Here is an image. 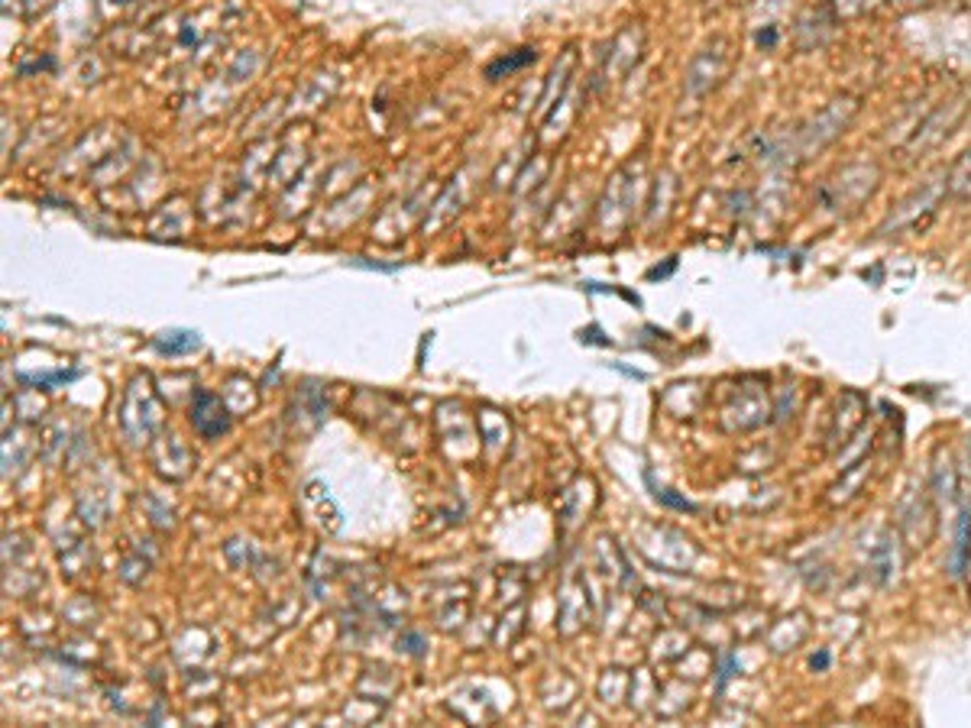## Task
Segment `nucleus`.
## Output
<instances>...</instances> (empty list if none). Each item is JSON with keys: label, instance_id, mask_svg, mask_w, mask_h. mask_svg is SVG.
Masks as SVG:
<instances>
[{"label": "nucleus", "instance_id": "obj_1", "mask_svg": "<svg viewBox=\"0 0 971 728\" xmlns=\"http://www.w3.org/2000/svg\"><path fill=\"white\" fill-rule=\"evenodd\" d=\"M858 98L851 95H843V98H833L826 108H820L813 118H807L803 123L794 126L790 133V143H787V156H794L797 162L823 152L826 146H833L846 129L851 126V121L858 118Z\"/></svg>", "mask_w": 971, "mask_h": 728}, {"label": "nucleus", "instance_id": "obj_2", "mask_svg": "<svg viewBox=\"0 0 971 728\" xmlns=\"http://www.w3.org/2000/svg\"><path fill=\"white\" fill-rule=\"evenodd\" d=\"M877 188H881V165L858 159V162L843 165L833 178L823 182L820 205L833 214H855L864 201L874 198Z\"/></svg>", "mask_w": 971, "mask_h": 728}, {"label": "nucleus", "instance_id": "obj_3", "mask_svg": "<svg viewBox=\"0 0 971 728\" xmlns=\"http://www.w3.org/2000/svg\"><path fill=\"white\" fill-rule=\"evenodd\" d=\"M969 111H971V91H959L956 98L936 104L923 121L917 123V129H913L910 139L904 143L907 159H923L926 152L939 149V146L959 129V123L969 118Z\"/></svg>", "mask_w": 971, "mask_h": 728}, {"label": "nucleus", "instance_id": "obj_4", "mask_svg": "<svg viewBox=\"0 0 971 728\" xmlns=\"http://www.w3.org/2000/svg\"><path fill=\"white\" fill-rule=\"evenodd\" d=\"M949 195V188H946V175L943 178H933V182H926V185H920V188H913L887 218H884V224L877 227V234L881 237H894V234H904V231H913V227H920V221L923 218H930V214H936V208H939V201Z\"/></svg>", "mask_w": 971, "mask_h": 728}, {"label": "nucleus", "instance_id": "obj_5", "mask_svg": "<svg viewBox=\"0 0 971 728\" xmlns=\"http://www.w3.org/2000/svg\"><path fill=\"white\" fill-rule=\"evenodd\" d=\"M836 26H839V20H836V13H833L829 3H823V7H810V10H803V13L797 16V23H794V46H797L800 52L823 49V46L833 39Z\"/></svg>", "mask_w": 971, "mask_h": 728}, {"label": "nucleus", "instance_id": "obj_6", "mask_svg": "<svg viewBox=\"0 0 971 728\" xmlns=\"http://www.w3.org/2000/svg\"><path fill=\"white\" fill-rule=\"evenodd\" d=\"M738 395H741V405L735 402L728 408V415L735 418L728 424L732 431H751V428H758V424H764L771 418V398H767V388L761 382H751V385L738 388Z\"/></svg>", "mask_w": 971, "mask_h": 728}, {"label": "nucleus", "instance_id": "obj_7", "mask_svg": "<svg viewBox=\"0 0 971 728\" xmlns=\"http://www.w3.org/2000/svg\"><path fill=\"white\" fill-rule=\"evenodd\" d=\"M864 415H868V402L861 392H843L839 395V405H836V415H833V428H829V451H839L851 434L864 424Z\"/></svg>", "mask_w": 971, "mask_h": 728}, {"label": "nucleus", "instance_id": "obj_8", "mask_svg": "<svg viewBox=\"0 0 971 728\" xmlns=\"http://www.w3.org/2000/svg\"><path fill=\"white\" fill-rule=\"evenodd\" d=\"M726 69H728V46L723 39H716L710 49H703V52L697 55V62H693V69H690V82H687L690 91H693V95L710 91L713 85L723 82Z\"/></svg>", "mask_w": 971, "mask_h": 728}, {"label": "nucleus", "instance_id": "obj_9", "mask_svg": "<svg viewBox=\"0 0 971 728\" xmlns=\"http://www.w3.org/2000/svg\"><path fill=\"white\" fill-rule=\"evenodd\" d=\"M971 560V508L962 505L956 518V538H952V554H949V577L962 580Z\"/></svg>", "mask_w": 971, "mask_h": 728}, {"label": "nucleus", "instance_id": "obj_10", "mask_svg": "<svg viewBox=\"0 0 971 728\" xmlns=\"http://www.w3.org/2000/svg\"><path fill=\"white\" fill-rule=\"evenodd\" d=\"M946 188H949L952 198L971 201V146L952 162V169L946 172Z\"/></svg>", "mask_w": 971, "mask_h": 728}, {"label": "nucleus", "instance_id": "obj_11", "mask_svg": "<svg viewBox=\"0 0 971 728\" xmlns=\"http://www.w3.org/2000/svg\"><path fill=\"white\" fill-rule=\"evenodd\" d=\"M930 495H933V502L943 508L946 502H952V495H956V467L949 464V460H936V467H933V480H930Z\"/></svg>", "mask_w": 971, "mask_h": 728}, {"label": "nucleus", "instance_id": "obj_12", "mask_svg": "<svg viewBox=\"0 0 971 728\" xmlns=\"http://www.w3.org/2000/svg\"><path fill=\"white\" fill-rule=\"evenodd\" d=\"M198 334H192V331H169V334H159L156 341H152V347L162 354V357H182V354H192V350H198Z\"/></svg>", "mask_w": 971, "mask_h": 728}, {"label": "nucleus", "instance_id": "obj_13", "mask_svg": "<svg viewBox=\"0 0 971 728\" xmlns=\"http://www.w3.org/2000/svg\"><path fill=\"white\" fill-rule=\"evenodd\" d=\"M890 544H894V541H890V534L884 531V534H881V544L874 547V557H871V560H874V573H877L881 583H887L890 573H894V554H890Z\"/></svg>", "mask_w": 971, "mask_h": 728}, {"label": "nucleus", "instance_id": "obj_14", "mask_svg": "<svg viewBox=\"0 0 971 728\" xmlns=\"http://www.w3.org/2000/svg\"><path fill=\"white\" fill-rule=\"evenodd\" d=\"M874 0H829V7H833V13H836V20L843 23V20H855V16H861L868 7H871Z\"/></svg>", "mask_w": 971, "mask_h": 728}, {"label": "nucleus", "instance_id": "obj_15", "mask_svg": "<svg viewBox=\"0 0 971 728\" xmlns=\"http://www.w3.org/2000/svg\"><path fill=\"white\" fill-rule=\"evenodd\" d=\"M531 59H534V52H531V49H525V55H518V59H508V62L502 59V62L489 65V69H486V75H489V78H495L499 72H515L518 65H525V62H531Z\"/></svg>", "mask_w": 971, "mask_h": 728}, {"label": "nucleus", "instance_id": "obj_16", "mask_svg": "<svg viewBox=\"0 0 971 728\" xmlns=\"http://www.w3.org/2000/svg\"><path fill=\"white\" fill-rule=\"evenodd\" d=\"M26 382H36V385H56V382H72L75 372H52V375H23Z\"/></svg>", "mask_w": 971, "mask_h": 728}, {"label": "nucleus", "instance_id": "obj_17", "mask_svg": "<svg viewBox=\"0 0 971 728\" xmlns=\"http://www.w3.org/2000/svg\"><path fill=\"white\" fill-rule=\"evenodd\" d=\"M829 664V657L826 654H820V657H813V670H823Z\"/></svg>", "mask_w": 971, "mask_h": 728}, {"label": "nucleus", "instance_id": "obj_18", "mask_svg": "<svg viewBox=\"0 0 971 728\" xmlns=\"http://www.w3.org/2000/svg\"><path fill=\"white\" fill-rule=\"evenodd\" d=\"M897 7H920V3H930V0H894Z\"/></svg>", "mask_w": 971, "mask_h": 728}, {"label": "nucleus", "instance_id": "obj_19", "mask_svg": "<svg viewBox=\"0 0 971 728\" xmlns=\"http://www.w3.org/2000/svg\"><path fill=\"white\" fill-rule=\"evenodd\" d=\"M966 577H969V587H971V560H969V570H966Z\"/></svg>", "mask_w": 971, "mask_h": 728}]
</instances>
